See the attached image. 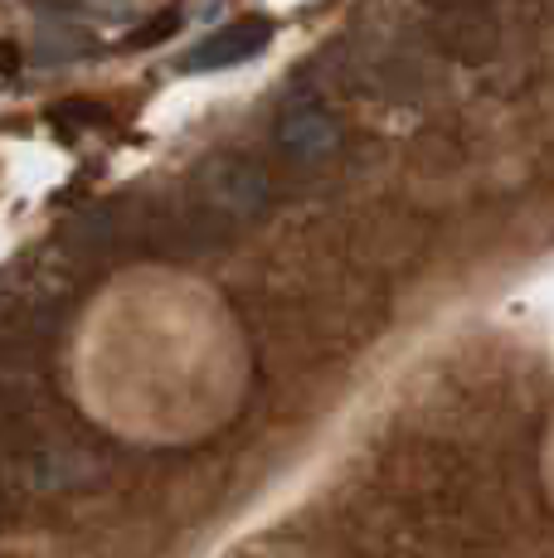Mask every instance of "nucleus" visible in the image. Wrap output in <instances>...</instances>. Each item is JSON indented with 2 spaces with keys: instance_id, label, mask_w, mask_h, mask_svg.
<instances>
[{
  "instance_id": "nucleus-1",
  "label": "nucleus",
  "mask_w": 554,
  "mask_h": 558,
  "mask_svg": "<svg viewBox=\"0 0 554 558\" xmlns=\"http://www.w3.org/2000/svg\"><path fill=\"white\" fill-rule=\"evenodd\" d=\"M273 45V20L263 15H249V20H233V25L205 35L185 59L176 63L180 73H219V69H239V63L258 59L263 49Z\"/></svg>"
},
{
  "instance_id": "nucleus-2",
  "label": "nucleus",
  "mask_w": 554,
  "mask_h": 558,
  "mask_svg": "<svg viewBox=\"0 0 554 558\" xmlns=\"http://www.w3.org/2000/svg\"><path fill=\"white\" fill-rule=\"evenodd\" d=\"M332 122H326L322 112H302L297 122H287L282 126V142L292 146V151H302V156H312V151H322V146H332Z\"/></svg>"
},
{
  "instance_id": "nucleus-3",
  "label": "nucleus",
  "mask_w": 554,
  "mask_h": 558,
  "mask_svg": "<svg viewBox=\"0 0 554 558\" xmlns=\"http://www.w3.org/2000/svg\"><path fill=\"white\" fill-rule=\"evenodd\" d=\"M438 5H467V0H438Z\"/></svg>"
}]
</instances>
